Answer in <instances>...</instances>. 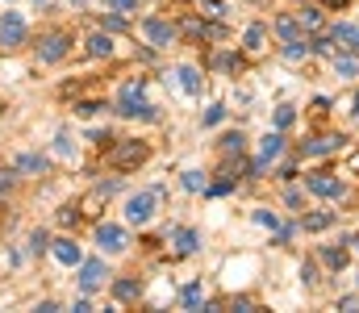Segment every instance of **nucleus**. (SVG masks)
<instances>
[{
	"instance_id": "nucleus-9",
	"label": "nucleus",
	"mask_w": 359,
	"mask_h": 313,
	"mask_svg": "<svg viewBox=\"0 0 359 313\" xmlns=\"http://www.w3.org/2000/svg\"><path fill=\"white\" fill-rule=\"evenodd\" d=\"M96 246H100L104 255H121V251H126V230L113 225V221H100V225H96Z\"/></svg>"
},
{
	"instance_id": "nucleus-44",
	"label": "nucleus",
	"mask_w": 359,
	"mask_h": 313,
	"mask_svg": "<svg viewBox=\"0 0 359 313\" xmlns=\"http://www.w3.org/2000/svg\"><path fill=\"white\" fill-rule=\"evenodd\" d=\"M355 113H359V97H355Z\"/></svg>"
},
{
	"instance_id": "nucleus-38",
	"label": "nucleus",
	"mask_w": 359,
	"mask_h": 313,
	"mask_svg": "<svg viewBox=\"0 0 359 313\" xmlns=\"http://www.w3.org/2000/svg\"><path fill=\"white\" fill-rule=\"evenodd\" d=\"M234 63H238L234 55H217V67H222V71H234Z\"/></svg>"
},
{
	"instance_id": "nucleus-29",
	"label": "nucleus",
	"mask_w": 359,
	"mask_h": 313,
	"mask_svg": "<svg viewBox=\"0 0 359 313\" xmlns=\"http://www.w3.org/2000/svg\"><path fill=\"white\" fill-rule=\"evenodd\" d=\"M309 50H313V55H334V42H330V34H318V38L309 42Z\"/></svg>"
},
{
	"instance_id": "nucleus-8",
	"label": "nucleus",
	"mask_w": 359,
	"mask_h": 313,
	"mask_svg": "<svg viewBox=\"0 0 359 313\" xmlns=\"http://www.w3.org/2000/svg\"><path fill=\"white\" fill-rule=\"evenodd\" d=\"M142 34H147L151 46H172L180 38V29L172 21H163V17H147V21H142Z\"/></svg>"
},
{
	"instance_id": "nucleus-26",
	"label": "nucleus",
	"mask_w": 359,
	"mask_h": 313,
	"mask_svg": "<svg viewBox=\"0 0 359 313\" xmlns=\"http://www.w3.org/2000/svg\"><path fill=\"white\" fill-rule=\"evenodd\" d=\"M180 184H184L188 193H209V180H205L201 172H184V176H180Z\"/></svg>"
},
{
	"instance_id": "nucleus-37",
	"label": "nucleus",
	"mask_w": 359,
	"mask_h": 313,
	"mask_svg": "<svg viewBox=\"0 0 359 313\" xmlns=\"http://www.w3.org/2000/svg\"><path fill=\"white\" fill-rule=\"evenodd\" d=\"M339 309L343 313H359V297L351 293V297H339Z\"/></svg>"
},
{
	"instance_id": "nucleus-11",
	"label": "nucleus",
	"mask_w": 359,
	"mask_h": 313,
	"mask_svg": "<svg viewBox=\"0 0 359 313\" xmlns=\"http://www.w3.org/2000/svg\"><path fill=\"white\" fill-rule=\"evenodd\" d=\"M343 134H322V138H313V142H305V155L309 159H322V155H339L343 151Z\"/></svg>"
},
{
	"instance_id": "nucleus-39",
	"label": "nucleus",
	"mask_w": 359,
	"mask_h": 313,
	"mask_svg": "<svg viewBox=\"0 0 359 313\" xmlns=\"http://www.w3.org/2000/svg\"><path fill=\"white\" fill-rule=\"evenodd\" d=\"M301 280H305V284H313V280H318V267H313V263H305V267H301Z\"/></svg>"
},
{
	"instance_id": "nucleus-13",
	"label": "nucleus",
	"mask_w": 359,
	"mask_h": 313,
	"mask_svg": "<svg viewBox=\"0 0 359 313\" xmlns=\"http://www.w3.org/2000/svg\"><path fill=\"white\" fill-rule=\"evenodd\" d=\"M138 297H142V280H138V276H117V280H113V301H117V305L138 301Z\"/></svg>"
},
{
	"instance_id": "nucleus-18",
	"label": "nucleus",
	"mask_w": 359,
	"mask_h": 313,
	"mask_svg": "<svg viewBox=\"0 0 359 313\" xmlns=\"http://www.w3.org/2000/svg\"><path fill=\"white\" fill-rule=\"evenodd\" d=\"M46 167H50V159H46V155H34V151L17 159V172H25V176H42Z\"/></svg>"
},
{
	"instance_id": "nucleus-15",
	"label": "nucleus",
	"mask_w": 359,
	"mask_h": 313,
	"mask_svg": "<svg viewBox=\"0 0 359 313\" xmlns=\"http://www.w3.org/2000/svg\"><path fill=\"white\" fill-rule=\"evenodd\" d=\"M168 238L176 242L180 255H192L196 246H201V238H196V230H188V225H180V230H168Z\"/></svg>"
},
{
	"instance_id": "nucleus-34",
	"label": "nucleus",
	"mask_w": 359,
	"mask_h": 313,
	"mask_svg": "<svg viewBox=\"0 0 359 313\" xmlns=\"http://www.w3.org/2000/svg\"><path fill=\"white\" fill-rule=\"evenodd\" d=\"M222 117H226V104H209L205 109V125H217Z\"/></svg>"
},
{
	"instance_id": "nucleus-16",
	"label": "nucleus",
	"mask_w": 359,
	"mask_h": 313,
	"mask_svg": "<svg viewBox=\"0 0 359 313\" xmlns=\"http://www.w3.org/2000/svg\"><path fill=\"white\" fill-rule=\"evenodd\" d=\"M271 29H276V38H280V42H297L305 25H301L297 17H276V21H271Z\"/></svg>"
},
{
	"instance_id": "nucleus-35",
	"label": "nucleus",
	"mask_w": 359,
	"mask_h": 313,
	"mask_svg": "<svg viewBox=\"0 0 359 313\" xmlns=\"http://www.w3.org/2000/svg\"><path fill=\"white\" fill-rule=\"evenodd\" d=\"M55 151H59V155H72V151H76V142H72L67 134H59V138H55Z\"/></svg>"
},
{
	"instance_id": "nucleus-4",
	"label": "nucleus",
	"mask_w": 359,
	"mask_h": 313,
	"mask_svg": "<svg viewBox=\"0 0 359 313\" xmlns=\"http://www.w3.org/2000/svg\"><path fill=\"white\" fill-rule=\"evenodd\" d=\"M67 50H72V38L63 29H50L46 38H38V59L42 63H59V59H67Z\"/></svg>"
},
{
	"instance_id": "nucleus-23",
	"label": "nucleus",
	"mask_w": 359,
	"mask_h": 313,
	"mask_svg": "<svg viewBox=\"0 0 359 313\" xmlns=\"http://www.w3.org/2000/svg\"><path fill=\"white\" fill-rule=\"evenodd\" d=\"M247 151V138H243V130H230L226 138H222V155H243Z\"/></svg>"
},
{
	"instance_id": "nucleus-2",
	"label": "nucleus",
	"mask_w": 359,
	"mask_h": 313,
	"mask_svg": "<svg viewBox=\"0 0 359 313\" xmlns=\"http://www.w3.org/2000/svg\"><path fill=\"white\" fill-rule=\"evenodd\" d=\"M280 155H284V130H268V134H264V142H259V159L247 167V176H259L271 159H280Z\"/></svg>"
},
{
	"instance_id": "nucleus-5",
	"label": "nucleus",
	"mask_w": 359,
	"mask_h": 313,
	"mask_svg": "<svg viewBox=\"0 0 359 313\" xmlns=\"http://www.w3.org/2000/svg\"><path fill=\"white\" fill-rule=\"evenodd\" d=\"M142 159H147V142H138V138L117 142V146L109 151V163H113V167H121V172H126V167H138Z\"/></svg>"
},
{
	"instance_id": "nucleus-17",
	"label": "nucleus",
	"mask_w": 359,
	"mask_h": 313,
	"mask_svg": "<svg viewBox=\"0 0 359 313\" xmlns=\"http://www.w3.org/2000/svg\"><path fill=\"white\" fill-rule=\"evenodd\" d=\"M88 55L92 59H109V55H113V38H109V29L88 34Z\"/></svg>"
},
{
	"instance_id": "nucleus-14",
	"label": "nucleus",
	"mask_w": 359,
	"mask_h": 313,
	"mask_svg": "<svg viewBox=\"0 0 359 313\" xmlns=\"http://www.w3.org/2000/svg\"><path fill=\"white\" fill-rule=\"evenodd\" d=\"M330 42H339L343 50L359 55V25H347V21H334L330 25Z\"/></svg>"
},
{
	"instance_id": "nucleus-32",
	"label": "nucleus",
	"mask_w": 359,
	"mask_h": 313,
	"mask_svg": "<svg viewBox=\"0 0 359 313\" xmlns=\"http://www.w3.org/2000/svg\"><path fill=\"white\" fill-rule=\"evenodd\" d=\"M104 8H109V13H121V17H126V13H134V8H138V0H104Z\"/></svg>"
},
{
	"instance_id": "nucleus-27",
	"label": "nucleus",
	"mask_w": 359,
	"mask_h": 313,
	"mask_svg": "<svg viewBox=\"0 0 359 313\" xmlns=\"http://www.w3.org/2000/svg\"><path fill=\"white\" fill-rule=\"evenodd\" d=\"M292 121H297V109H292V104H280V109H276V130H288Z\"/></svg>"
},
{
	"instance_id": "nucleus-40",
	"label": "nucleus",
	"mask_w": 359,
	"mask_h": 313,
	"mask_svg": "<svg viewBox=\"0 0 359 313\" xmlns=\"http://www.w3.org/2000/svg\"><path fill=\"white\" fill-rule=\"evenodd\" d=\"M13 180H17V176H13V172H0V197H4V193H8V188H13Z\"/></svg>"
},
{
	"instance_id": "nucleus-22",
	"label": "nucleus",
	"mask_w": 359,
	"mask_h": 313,
	"mask_svg": "<svg viewBox=\"0 0 359 313\" xmlns=\"http://www.w3.org/2000/svg\"><path fill=\"white\" fill-rule=\"evenodd\" d=\"M334 76H339V80H351V76H359V63L351 59V50L334 55Z\"/></svg>"
},
{
	"instance_id": "nucleus-41",
	"label": "nucleus",
	"mask_w": 359,
	"mask_h": 313,
	"mask_svg": "<svg viewBox=\"0 0 359 313\" xmlns=\"http://www.w3.org/2000/svg\"><path fill=\"white\" fill-rule=\"evenodd\" d=\"M72 309H76V313H92V301H88V297H80V301H76Z\"/></svg>"
},
{
	"instance_id": "nucleus-3",
	"label": "nucleus",
	"mask_w": 359,
	"mask_h": 313,
	"mask_svg": "<svg viewBox=\"0 0 359 313\" xmlns=\"http://www.w3.org/2000/svg\"><path fill=\"white\" fill-rule=\"evenodd\" d=\"M109 276H113V272L104 267V259H84V263H80V276H76V280H80V293H100V288L109 284Z\"/></svg>"
},
{
	"instance_id": "nucleus-12",
	"label": "nucleus",
	"mask_w": 359,
	"mask_h": 313,
	"mask_svg": "<svg viewBox=\"0 0 359 313\" xmlns=\"http://www.w3.org/2000/svg\"><path fill=\"white\" fill-rule=\"evenodd\" d=\"M50 255H55L63 267H80V263H84L80 242H72V238H55V242H50Z\"/></svg>"
},
{
	"instance_id": "nucleus-42",
	"label": "nucleus",
	"mask_w": 359,
	"mask_h": 313,
	"mask_svg": "<svg viewBox=\"0 0 359 313\" xmlns=\"http://www.w3.org/2000/svg\"><path fill=\"white\" fill-rule=\"evenodd\" d=\"M330 4H347V0H330Z\"/></svg>"
},
{
	"instance_id": "nucleus-20",
	"label": "nucleus",
	"mask_w": 359,
	"mask_h": 313,
	"mask_svg": "<svg viewBox=\"0 0 359 313\" xmlns=\"http://www.w3.org/2000/svg\"><path fill=\"white\" fill-rule=\"evenodd\" d=\"M301 225H305L309 234H318V230H330V225H334V213H330V209H322V213H305V217H301Z\"/></svg>"
},
{
	"instance_id": "nucleus-19",
	"label": "nucleus",
	"mask_w": 359,
	"mask_h": 313,
	"mask_svg": "<svg viewBox=\"0 0 359 313\" xmlns=\"http://www.w3.org/2000/svg\"><path fill=\"white\" fill-rule=\"evenodd\" d=\"M264 38H268V25H264V21H255V25H247V38H243V46H247L251 55H259V50H264Z\"/></svg>"
},
{
	"instance_id": "nucleus-10",
	"label": "nucleus",
	"mask_w": 359,
	"mask_h": 313,
	"mask_svg": "<svg viewBox=\"0 0 359 313\" xmlns=\"http://www.w3.org/2000/svg\"><path fill=\"white\" fill-rule=\"evenodd\" d=\"M305 184H309V193H318V197H326V201H339V197H347L343 180H339V176H330V172H318V176H309Z\"/></svg>"
},
{
	"instance_id": "nucleus-28",
	"label": "nucleus",
	"mask_w": 359,
	"mask_h": 313,
	"mask_svg": "<svg viewBox=\"0 0 359 313\" xmlns=\"http://www.w3.org/2000/svg\"><path fill=\"white\" fill-rule=\"evenodd\" d=\"M301 25L305 29H322V8H301Z\"/></svg>"
},
{
	"instance_id": "nucleus-36",
	"label": "nucleus",
	"mask_w": 359,
	"mask_h": 313,
	"mask_svg": "<svg viewBox=\"0 0 359 313\" xmlns=\"http://www.w3.org/2000/svg\"><path fill=\"white\" fill-rule=\"evenodd\" d=\"M59 221H63V225H76V221H80V209H59Z\"/></svg>"
},
{
	"instance_id": "nucleus-45",
	"label": "nucleus",
	"mask_w": 359,
	"mask_h": 313,
	"mask_svg": "<svg viewBox=\"0 0 359 313\" xmlns=\"http://www.w3.org/2000/svg\"><path fill=\"white\" fill-rule=\"evenodd\" d=\"M34 4H46V0H34Z\"/></svg>"
},
{
	"instance_id": "nucleus-46",
	"label": "nucleus",
	"mask_w": 359,
	"mask_h": 313,
	"mask_svg": "<svg viewBox=\"0 0 359 313\" xmlns=\"http://www.w3.org/2000/svg\"><path fill=\"white\" fill-rule=\"evenodd\" d=\"M0 113H4V104H0Z\"/></svg>"
},
{
	"instance_id": "nucleus-25",
	"label": "nucleus",
	"mask_w": 359,
	"mask_h": 313,
	"mask_svg": "<svg viewBox=\"0 0 359 313\" xmlns=\"http://www.w3.org/2000/svg\"><path fill=\"white\" fill-rule=\"evenodd\" d=\"M322 259H326V267L343 272V267H347V246H326V251H322Z\"/></svg>"
},
{
	"instance_id": "nucleus-47",
	"label": "nucleus",
	"mask_w": 359,
	"mask_h": 313,
	"mask_svg": "<svg viewBox=\"0 0 359 313\" xmlns=\"http://www.w3.org/2000/svg\"><path fill=\"white\" fill-rule=\"evenodd\" d=\"M355 280H359V272H355Z\"/></svg>"
},
{
	"instance_id": "nucleus-6",
	"label": "nucleus",
	"mask_w": 359,
	"mask_h": 313,
	"mask_svg": "<svg viewBox=\"0 0 359 313\" xmlns=\"http://www.w3.org/2000/svg\"><path fill=\"white\" fill-rule=\"evenodd\" d=\"M25 42H29L25 21H21L17 13H4V17H0V46H4V50H17V46H25Z\"/></svg>"
},
{
	"instance_id": "nucleus-43",
	"label": "nucleus",
	"mask_w": 359,
	"mask_h": 313,
	"mask_svg": "<svg viewBox=\"0 0 359 313\" xmlns=\"http://www.w3.org/2000/svg\"><path fill=\"white\" fill-rule=\"evenodd\" d=\"M72 4H88V0H72Z\"/></svg>"
},
{
	"instance_id": "nucleus-33",
	"label": "nucleus",
	"mask_w": 359,
	"mask_h": 313,
	"mask_svg": "<svg viewBox=\"0 0 359 313\" xmlns=\"http://www.w3.org/2000/svg\"><path fill=\"white\" fill-rule=\"evenodd\" d=\"M255 221H259V225H268V230H280V217L268 213V209H255Z\"/></svg>"
},
{
	"instance_id": "nucleus-31",
	"label": "nucleus",
	"mask_w": 359,
	"mask_h": 313,
	"mask_svg": "<svg viewBox=\"0 0 359 313\" xmlns=\"http://www.w3.org/2000/svg\"><path fill=\"white\" fill-rule=\"evenodd\" d=\"M46 246H50V234H46V230H34V234H29V251H34V255H42Z\"/></svg>"
},
{
	"instance_id": "nucleus-30",
	"label": "nucleus",
	"mask_w": 359,
	"mask_h": 313,
	"mask_svg": "<svg viewBox=\"0 0 359 313\" xmlns=\"http://www.w3.org/2000/svg\"><path fill=\"white\" fill-rule=\"evenodd\" d=\"M305 55H309V46H305L301 38H297V42H284V59H292V63H297V59H305Z\"/></svg>"
},
{
	"instance_id": "nucleus-7",
	"label": "nucleus",
	"mask_w": 359,
	"mask_h": 313,
	"mask_svg": "<svg viewBox=\"0 0 359 313\" xmlns=\"http://www.w3.org/2000/svg\"><path fill=\"white\" fill-rule=\"evenodd\" d=\"M155 201H159V193H134L126 201V221L130 225H147L155 217Z\"/></svg>"
},
{
	"instance_id": "nucleus-24",
	"label": "nucleus",
	"mask_w": 359,
	"mask_h": 313,
	"mask_svg": "<svg viewBox=\"0 0 359 313\" xmlns=\"http://www.w3.org/2000/svg\"><path fill=\"white\" fill-rule=\"evenodd\" d=\"M180 305H184V309H205L201 284H184V293H180Z\"/></svg>"
},
{
	"instance_id": "nucleus-21",
	"label": "nucleus",
	"mask_w": 359,
	"mask_h": 313,
	"mask_svg": "<svg viewBox=\"0 0 359 313\" xmlns=\"http://www.w3.org/2000/svg\"><path fill=\"white\" fill-rule=\"evenodd\" d=\"M176 80H180V88H184L188 97H196V92H201V71H196V67H180Z\"/></svg>"
},
{
	"instance_id": "nucleus-1",
	"label": "nucleus",
	"mask_w": 359,
	"mask_h": 313,
	"mask_svg": "<svg viewBox=\"0 0 359 313\" xmlns=\"http://www.w3.org/2000/svg\"><path fill=\"white\" fill-rule=\"evenodd\" d=\"M117 113H121V117H147V121L159 117L155 104L142 101V80H130V84L121 88V97H117Z\"/></svg>"
}]
</instances>
